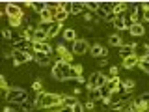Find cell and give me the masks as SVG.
<instances>
[{"label":"cell","mask_w":149,"mask_h":112,"mask_svg":"<svg viewBox=\"0 0 149 112\" xmlns=\"http://www.w3.org/2000/svg\"><path fill=\"white\" fill-rule=\"evenodd\" d=\"M119 54H121V58H129V56H132L134 54V45L123 43V45L119 47Z\"/></svg>","instance_id":"5bb4252c"},{"label":"cell","mask_w":149,"mask_h":112,"mask_svg":"<svg viewBox=\"0 0 149 112\" xmlns=\"http://www.w3.org/2000/svg\"><path fill=\"white\" fill-rule=\"evenodd\" d=\"M138 65L143 69L146 73H149V56H143V58H140L138 60Z\"/></svg>","instance_id":"83f0119b"},{"label":"cell","mask_w":149,"mask_h":112,"mask_svg":"<svg viewBox=\"0 0 149 112\" xmlns=\"http://www.w3.org/2000/svg\"><path fill=\"white\" fill-rule=\"evenodd\" d=\"M67 17H69L67 11H63V9H58V11H56V15H54V21H56V22H63Z\"/></svg>","instance_id":"4316f807"},{"label":"cell","mask_w":149,"mask_h":112,"mask_svg":"<svg viewBox=\"0 0 149 112\" xmlns=\"http://www.w3.org/2000/svg\"><path fill=\"white\" fill-rule=\"evenodd\" d=\"M129 32H130V36H132V37H140V36L146 34V26H143L142 22H134V24L129 28Z\"/></svg>","instance_id":"7c38bea8"},{"label":"cell","mask_w":149,"mask_h":112,"mask_svg":"<svg viewBox=\"0 0 149 112\" xmlns=\"http://www.w3.org/2000/svg\"><path fill=\"white\" fill-rule=\"evenodd\" d=\"M69 69H71V64H65L62 60H58V62L54 64V67H52V77L56 80H67L69 78Z\"/></svg>","instance_id":"277c9868"},{"label":"cell","mask_w":149,"mask_h":112,"mask_svg":"<svg viewBox=\"0 0 149 112\" xmlns=\"http://www.w3.org/2000/svg\"><path fill=\"white\" fill-rule=\"evenodd\" d=\"M138 65V58L136 56H129V58H123V67L125 69H132V67H136Z\"/></svg>","instance_id":"d6986e66"},{"label":"cell","mask_w":149,"mask_h":112,"mask_svg":"<svg viewBox=\"0 0 149 112\" xmlns=\"http://www.w3.org/2000/svg\"><path fill=\"white\" fill-rule=\"evenodd\" d=\"M138 112H149V105H143V106H140Z\"/></svg>","instance_id":"bcb514c9"},{"label":"cell","mask_w":149,"mask_h":112,"mask_svg":"<svg viewBox=\"0 0 149 112\" xmlns=\"http://www.w3.org/2000/svg\"><path fill=\"white\" fill-rule=\"evenodd\" d=\"M6 99L11 103V105H22V103L28 101V93H26V90H22V88L11 86L6 92Z\"/></svg>","instance_id":"7a4b0ae2"},{"label":"cell","mask_w":149,"mask_h":112,"mask_svg":"<svg viewBox=\"0 0 149 112\" xmlns=\"http://www.w3.org/2000/svg\"><path fill=\"white\" fill-rule=\"evenodd\" d=\"M108 45L110 47H121V45H123V39H121L119 34H112L108 37Z\"/></svg>","instance_id":"7402d4cb"},{"label":"cell","mask_w":149,"mask_h":112,"mask_svg":"<svg viewBox=\"0 0 149 112\" xmlns=\"http://www.w3.org/2000/svg\"><path fill=\"white\" fill-rule=\"evenodd\" d=\"M32 58H34V56H30V54H26V52H21V50H13V52H11V60H13V64H15V65L28 64Z\"/></svg>","instance_id":"ba28073f"},{"label":"cell","mask_w":149,"mask_h":112,"mask_svg":"<svg viewBox=\"0 0 149 112\" xmlns=\"http://www.w3.org/2000/svg\"><path fill=\"white\" fill-rule=\"evenodd\" d=\"M138 99H140V103H142V105H149V92H146L143 95H140Z\"/></svg>","instance_id":"d590c367"},{"label":"cell","mask_w":149,"mask_h":112,"mask_svg":"<svg viewBox=\"0 0 149 112\" xmlns=\"http://www.w3.org/2000/svg\"><path fill=\"white\" fill-rule=\"evenodd\" d=\"M22 22V17H17V19H9V26H19Z\"/></svg>","instance_id":"8d00e7d4"},{"label":"cell","mask_w":149,"mask_h":112,"mask_svg":"<svg viewBox=\"0 0 149 112\" xmlns=\"http://www.w3.org/2000/svg\"><path fill=\"white\" fill-rule=\"evenodd\" d=\"M84 6H86V9H90V11H97L99 2H84Z\"/></svg>","instance_id":"1f68e13d"},{"label":"cell","mask_w":149,"mask_h":112,"mask_svg":"<svg viewBox=\"0 0 149 112\" xmlns=\"http://www.w3.org/2000/svg\"><path fill=\"white\" fill-rule=\"evenodd\" d=\"M134 86H136V82H134L132 78H123V80H121V88L127 93H130V90H134Z\"/></svg>","instance_id":"44dd1931"},{"label":"cell","mask_w":149,"mask_h":112,"mask_svg":"<svg viewBox=\"0 0 149 112\" xmlns=\"http://www.w3.org/2000/svg\"><path fill=\"white\" fill-rule=\"evenodd\" d=\"M101 99V93H99V90H90V101H99Z\"/></svg>","instance_id":"f546056e"},{"label":"cell","mask_w":149,"mask_h":112,"mask_svg":"<svg viewBox=\"0 0 149 112\" xmlns=\"http://www.w3.org/2000/svg\"><path fill=\"white\" fill-rule=\"evenodd\" d=\"M2 112H19V110H17V108H15L13 105H9V106H6V108H4Z\"/></svg>","instance_id":"7bdbcfd3"},{"label":"cell","mask_w":149,"mask_h":112,"mask_svg":"<svg viewBox=\"0 0 149 112\" xmlns=\"http://www.w3.org/2000/svg\"><path fill=\"white\" fill-rule=\"evenodd\" d=\"M6 15L9 17V19H17V17H22V9H21V6L19 4H6Z\"/></svg>","instance_id":"9c48e42d"},{"label":"cell","mask_w":149,"mask_h":112,"mask_svg":"<svg viewBox=\"0 0 149 112\" xmlns=\"http://www.w3.org/2000/svg\"><path fill=\"white\" fill-rule=\"evenodd\" d=\"M77 82L84 84V82H88V80H86V77H84V75H80V77H77Z\"/></svg>","instance_id":"f6af8a7d"},{"label":"cell","mask_w":149,"mask_h":112,"mask_svg":"<svg viewBox=\"0 0 149 112\" xmlns=\"http://www.w3.org/2000/svg\"><path fill=\"white\" fill-rule=\"evenodd\" d=\"M147 56H149V47H147Z\"/></svg>","instance_id":"681fc988"},{"label":"cell","mask_w":149,"mask_h":112,"mask_svg":"<svg viewBox=\"0 0 149 112\" xmlns=\"http://www.w3.org/2000/svg\"><path fill=\"white\" fill-rule=\"evenodd\" d=\"M2 37H4V39H13V34H11V30H9V28H6V30L2 32Z\"/></svg>","instance_id":"f35d334b"},{"label":"cell","mask_w":149,"mask_h":112,"mask_svg":"<svg viewBox=\"0 0 149 112\" xmlns=\"http://www.w3.org/2000/svg\"><path fill=\"white\" fill-rule=\"evenodd\" d=\"M54 15H56V13H52L50 9H45V11H41V13H39L41 22H54Z\"/></svg>","instance_id":"ffe728a7"},{"label":"cell","mask_w":149,"mask_h":112,"mask_svg":"<svg viewBox=\"0 0 149 112\" xmlns=\"http://www.w3.org/2000/svg\"><path fill=\"white\" fill-rule=\"evenodd\" d=\"M32 90H34L36 93H41V92H43V84H41V80H36L34 84H32Z\"/></svg>","instance_id":"4dcf8cb0"},{"label":"cell","mask_w":149,"mask_h":112,"mask_svg":"<svg viewBox=\"0 0 149 112\" xmlns=\"http://www.w3.org/2000/svg\"><path fill=\"white\" fill-rule=\"evenodd\" d=\"M102 49H104L102 45L95 43V45H93L91 49H90V54H91V56H101V54H102Z\"/></svg>","instance_id":"f1b7e54d"},{"label":"cell","mask_w":149,"mask_h":112,"mask_svg":"<svg viewBox=\"0 0 149 112\" xmlns=\"http://www.w3.org/2000/svg\"><path fill=\"white\" fill-rule=\"evenodd\" d=\"M106 80H108V77H106L104 73L95 71V73L90 75V78H88L86 86H88V90H99V88H102V86L106 84Z\"/></svg>","instance_id":"3957f363"},{"label":"cell","mask_w":149,"mask_h":112,"mask_svg":"<svg viewBox=\"0 0 149 112\" xmlns=\"http://www.w3.org/2000/svg\"><path fill=\"white\" fill-rule=\"evenodd\" d=\"M13 50H21V52H26V54L34 56V41L21 39V41H17V43H13Z\"/></svg>","instance_id":"8992f818"},{"label":"cell","mask_w":149,"mask_h":112,"mask_svg":"<svg viewBox=\"0 0 149 112\" xmlns=\"http://www.w3.org/2000/svg\"><path fill=\"white\" fill-rule=\"evenodd\" d=\"M62 32H63V28H62V22H50V28H49V34H47V36H49V37H56V36H58V34H62Z\"/></svg>","instance_id":"9a60e30c"},{"label":"cell","mask_w":149,"mask_h":112,"mask_svg":"<svg viewBox=\"0 0 149 112\" xmlns=\"http://www.w3.org/2000/svg\"><path fill=\"white\" fill-rule=\"evenodd\" d=\"M2 13H6V9H2V8H0V15H2Z\"/></svg>","instance_id":"c3c4849f"},{"label":"cell","mask_w":149,"mask_h":112,"mask_svg":"<svg viewBox=\"0 0 149 112\" xmlns=\"http://www.w3.org/2000/svg\"><path fill=\"white\" fill-rule=\"evenodd\" d=\"M49 39V36H47V32L39 30V28H36V34H34V41H47Z\"/></svg>","instance_id":"d4e9b609"},{"label":"cell","mask_w":149,"mask_h":112,"mask_svg":"<svg viewBox=\"0 0 149 112\" xmlns=\"http://www.w3.org/2000/svg\"><path fill=\"white\" fill-rule=\"evenodd\" d=\"M62 105V95L58 93H49V92H41L36 95V101H34V106L36 108H54V106H60Z\"/></svg>","instance_id":"6da1fadb"},{"label":"cell","mask_w":149,"mask_h":112,"mask_svg":"<svg viewBox=\"0 0 149 112\" xmlns=\"http://www.w3.org/2000/svg\"><path fill=\"white\" fill-rule=\"evenodd\" d=\"M112 9H114V15L119 17V15H125L129 9V2H112Z\"/></svg>","instance_id":"8fae6325"},{"label":"cell","mask_w":149,"mask_h":112,"mask_svg":"<svg viewBox=\"0 0 149 112\" xmlns=\"http://www.w3.org/2000/svg\"><path fill=\"white\" fill-rule=\"evenodd\" d=\"M32 106H34V103H32V101L22 103V110H24V112H30V110H32Z\"/></svg>","instance_id":"74e56055"},{"label":"cell","mask_w":149,"mask_h":112,"mask_svg":"<svg viewBox=\"0 0 149 112\" xmlns=\"http://www.w3.org/2000/svg\"><path fill=\"white\" fill-rule=\"evenodd\" d=\"M118 77V67H110V78Z\"/></svg>","instance_id":"b9f144b4"},{"label":"cell","mask_w":149,"mask_h":112,"mask_svg":"<svg viewBox=\"0 0 149 112\" xmlns=\"http://www.w3.org/2000/svg\"><path fill=\"white\" fill-rule=\"evenodd\" d=\"M93 108H95V103H93V101L84 103V112H93Z\"/></svg>","instance_id":"d6a6232c"},{"label":"cell","mask_w":149,"mask_h":112,"mask_svg":"<svg viewBox=\"0 0 149 112\" xmlns=\"http://www.w3.org/2000/svg\"><path fill=\"white\" fill-rule=\"evenodd\" d=\"M125 15H119V17H114V26L118 28V30L121 32V30H125V19H123Z\"/></svg>","instance_id":"484cf974"},{"label":"cell","mask_w":149,"mask_h":112,"mask_svg":"<svg viewBox=\"0 0 149 112\" xmlns=\"http://www.w3.org/2000/svg\"><path fill=\"white\" fill-rule=\"evenodd\" d=\"M34 11H37V13H41V11H45L47 9V2H30L28 4Z\"/></svg>","instance_id":"603a6c76"},{"label":"cell","mask_w":149,"mask_h":112,"mask_svg":"<svg viewBox=\"0 0 149 112\" xmlns=\"http://www.w3.org/2000/svg\"><path fill=\"white\" fill-rule=\"evenodd\" d=\"M77 103H78L77 95H62V105H60V106H65V108H73Z\"/></svg>","instance_id":"4fadbf2b"},{"label":"cell","mask_w":149,"mask_h":112,"mask_svg":"<svg viewBox=\"0 0 149 112\" xmlns=\"http://www.w3.org/2000/svg\"><path fill=\"white\" fill-rule=\"evenodd\" d=\"M147 47L149 45H134V56L140 60V58H143V56H147Z\"/></svg>","instance_id":"ac0fdd59"},{"label":"cell","mask_w":149,"mask_h":112,"mask_svg":"<svg viewBox=\"0 0 149 112\" xmlns=\"http://www.w3.org/2000/svg\"><path fill=\"white\" fill-rule=\"evenodd\" d=\"M73 112H84V105L82 103H77V105L73 106Z\"/></svg>","instance_id":"60d3db41"},{"label":"cell","mask_w":149,"mask_h":112,"mask_svg":"<svg viewBox=\"0 0 149 112\" xmlns=\"http://www.w3.org/2000/svg\"><path fill=\"white\" fill-rule=\"evenodd\" d=\"M84 21H86V22H93V13L91 11L84 13Z\"/></svg>","instance_id":"ab89813d"},{"label":"cell","mask_w":149,"mask_h":112,"mask_svg":"<svg viewBox=\"0 0 149 112\" xmlns=\"http://www.w3.org/2000/svg\"><path fill=\"white\" fill-rule=\"evenodd\" d=\"M84 9H86V6H84V2H73L71 13H73V15H78V13H84Z\"/></svg>","instance_id":"cb8c5ba5"},{"label":"cell","mask_w":149,"mask_h":112,"mask_svg":"<svg viewBox=\"0 0 149 112\" xmlns=\"http://www.w3.org/2000/svg\"><path fill=\"white\" fill-rule=\"evenodd\" d=\"M36 28H39V30H43V32H47L49 34V28H50V22H39Z\"/></svg>","instance_id":"836d02e7"},{"label":"cell","mask_w":149,"mask_h":112,"mask_svg":"<svg viewBox=\"0 0 149 112\" xmlns=\"http://www.w3.org/2000/svg\"><path fill=\"white\" fill-rule=\"evenodd\" d=\"M71 8H73V2H62V9L67 11L69 15H71Z\"/></svg>","instance_id":"e575fe53"},{"label":"cell","mask_w":149,"mask_h":112,"mask_svg":"<svg viewBox=\"0 0 149 112\" xmlns=\"http://www.w3.org/2000/svg\"><path fill=\"white\" fill-rule=\"evenodd\" d=\"M34 52H43V54H52V47L49 41H34Z\"/></svg>","instance_id":"30bf717a"},{"label":"cell","mask_w":149,"mask_h":112,"mask_svg":"<svg viewBox=\"0 0 149 112\" xmlns=\"http://www.w3.org/2000/svg\"><path fill=\"white\" fill-rule=\"evenodd\" d=\"M62 37L65 41H77V32H74V28H65V30L62 32Z\"/></svg>","instance_id":"e0dca14e"},{"label":"cell","mask_w":149,"mask_h":112,"mask_svg":"<svg viewBox=\"0 0 149 112\" xmlns=\"http://www.w3.org/2000/svg\"><path fill=\"white\" fill-rule=\"evenodd\" d=\"M142 11H143V21L149 22V9H142Z\"/></svg>","instance_id":"ee69618b"},{"label":"cell","mask_w":149,"mask_h":112,"mask_svg":"<svg viewBox=\"0 0 149 112\" xmlns=\"http://www.w3.org/2000/svg\"><path fill=\"white\" fill-rule=\"evenodd\" d=\"M101 56H102V58H106V56H108V49H102V54Z\"/></svg>","instance_id":"7dc6e473"},{"label":"cell","mask_w":149,"mask_h":112,"mask_svg":"<svg viewBox=\"0 0 149 112\" xmlns=\"http://www.w3.org/2000/svg\"><path fill=\"white\" fill-rule=\"evenodd\" d=\"M88 49H90V45H88V41L86 39H77V41H73V47H71V54L74 56H82V54H86L88 52Z\"/></svg>","instance_id":"52a82bcc"},{"label":"cell","mask_w":149,"mask_h":112,"mask_svg":"<svg viewBox=\"0 0 149 112\" xmlns=\"http://www.w3.org/2000/svg\"><path fill=\"white\" fill-rule=\"evenodd\" d=\"M34 60L39 65H49L50 64V56L49 54H43V52H34Z\"/></svg>","instance_id":"2e32d148"},{"label":"cell","mask_w":149,"mask_h":112,"mask_svg":"<svg viewBox=\"0 0 149 112\" xmlns=\"http://www.w3.org/2000/svg\"><path fill=\"white\" fill-rule=\"evenodd\" d=\"M97 15L104 21H112L114 22V9H112V2H99V8H97Z\"/></svg>","instance_id":"5b68a950"}]
</instances>
